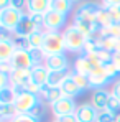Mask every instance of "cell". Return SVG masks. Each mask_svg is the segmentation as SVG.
I'll return each mask as SVG.
<instances>
[{"label":"cell","instance_id":"obj_21","mask_svg":"<svg viewBox=\"0 0 120 122\" xmlns=\"http://www.w3.org/2000/svg\"><path fill=\"white\" fill-rule=\"evenodd\" d=\"M12 84H26L31 81V69H13L10 73Z\"/></svg>","mask_w":120,"mask_h":122},{"label":"cell","instance_id":"obj_22","mask_svg":"<svg viewBox=\"0 0 120 122\" xmlns=\"http://www.w3.org/2000/svg\"><path fill=\"white\" fill-rule=\"evenodd\" d=\"M18 116V111L15 104H0V121L2 122H12Z\"/></svg>","mask_w":120,"mask_h":122},{"label":"cell","instance_id":"obj_30","mask_svg":"<svg viewBox=\"0 0 120 122\" xmlns=\"http://www.w3.org/2000/svg\"><path fill=\"white\" fill-rule=\"evenodd\" d=\"M104 69H105V73H107V76L112 79V81H117L120 76V71L117 69V66L112 63V61H109V63H105L104 64Z\"/></svg>","mask_w":120,"mask_h":122},{"label":"cell","instance_id":"obj_2","mask_svg":"<svg viewBox=\"0 0 120 122\" xmlns=\"http://www.w3.org/2000/svg\"><path fill=\"white\" fill-rule=\"evenodd\" d=\"M41 51L44 56H53V55H61L66 53V45H64V33L62 31H46L44 30V41Z\"/></svg>","mask_w":120,"mask_h":122},{"label":"cell","instance_id":"obj_35","mask_svg":"<svg viewBox=\"0 0 120 122\" xmlns=\"http://www.w3.org/2000/svg\"><path fill=\"white\" fill-rule=\"evenodd\" d=\"M13 41L17 45V50H30L28 38H25V36H13Z\"/></svg>","mask_w":120,"mask_h":122},{"label":"cell","instance_id":"obj_25","mask_svg":"<svg viewBox=\"0 0 120 122\" xmlns=\"http://www.w3.org/2000/svg\"><path fill=\"white\" fill-rule=\"evenodd\" d=\"M96 21L100 23L104 28H107V26H110L114 21L110 18V15H109V12H107V8L105 7H102V3L99 5V8H97V12H96Z\"/></svg>","mask_w":120,"mask_h":122},{"label":"cell","instance_id":"obj_19","mask_svg":"<svg viewBox=\"0 0 120 122\" xmlns=\"http://www.w3.org/2000/svg\"><path fill=\"white\" fill-rule=\"evenodd\" d=\"M17 51L13 40H0V61H10Z\"/></svg>","mask_w":120,"mask_h":122},{"label":"cell","instance_id":"obj_37","mask_svg":"<svg viewBox=\"0 0 120 122\" xmlns=\"http://www.w3.org/2000/svg\"><path fill=\"white\" fill-rule=\"evenodd\" d=\"M26 5H28V0H12V3H10V7H13L20 12H25V13H26Z\"/></svg>","mask_w":120,"mask_h":122},{"label":"cell","instance_id":"obj_1","mask_svg":"<svg viewBox=\"0 0 120 122\" xmlns=\"http://www.w3.org/2000/svg\"><path fill=\"white\" fill-rule=\"evenodd\" d=\"M64 33V45H66V53H72V55H82L84 46L87 43V36L84 33H81L79 30L71 23L67 25V28L62 31Z\"/></svg>","mask_w":120,"mask_h":122},{"label":"cell","instance_id":"obj_47","mask_svg":"<svg viewBox=\"0 0 120 122\" xmlns=\"http://www.w3.org/2000/svg\"><path fill=\"white\" fill-rule=\"evenodd\" d=\"M53 122H58V121H56V119H54V121H53Z\"/></svg>","mask_w":120,"mask_h":122},{"label":"cell","instance_id":"obj_6","mask_svg":"<svg viewBox=\"0 0 120 122\" xmlns=\"http://www.w3.org/2000/svg\"><path fill=\"white\" fill-rule=\"evenodd\" d=\"M99 8V3H94V2H86L79 5V8L74 12V17L72 20H79V21H86L89 25H92L96 21V12Z\"/></svg>","mask_w":120,"mask_h":122},{"label":"cell","instance_id":"obj_38","mask_svg":"<svg viewBox=\"0 0 120 122\" xmlns=\"http://www.w3.org/2000/svg\"><path fill=\"white\" fill-rule=\"evenodd\" d=\"M12 122H41V121L35 119V117H33V116H30V114H18V116H17Z\"/></svg>","mask_w":120,"mask_h":122},{"label":"cell","instance_id":"obj_44","mask_svg":"<svg viewBox=\"0 0 120 122\" xmlns=\"http://www.w3.org/2000/svg\"><path fill=\"white\" fill-rule=\"evenodd\" d=\"M10 3H12V0H0V10L2 8H8Z\"/></svg>","mask_w":120,"mask_h":122},{"label":"cell","instance_id":"obj_32","mask_svg":"<svg viewBox=\"0 0 120 122\" xmlns=\"http://www.w3.org/2000/svg\"><path fill=\"white\" fill-rule=\"evenodd\" d=\"M102 35H107V36H112V38L120 40V25L119 23H112L110 26H107V28L104 30Z\"/></svg>","mask_w":120,"mask_h":122},{"label":"cell","instance_id":"obj_28","mask_svg":"<svg viewBox=\"0 0 120 122\" xmlns=\"http://www.w3.org/2000/svg\"><path fill=\"white\" fill-rule=\"evenodd\" d=\"M15 92L12 87H3L0 89V104H15Z\"/></svg>","mask_w":120,"mask_h":122},{"label":"cell","instance_id":"obj_34","mask_svg":"<svg viewBox=\"0 0 120 122\" xmlns=\"http://www.w3.org/2000/svg\"><path fill=\"white\" fill-rule=\"evenodd\" d=\"M115 121H117V116H114L110 111H102V112H99L97 122H115Z\"/></svg>","mask_w":120,"mask_h":122},{"label":"cell","instance_id":"obj_10","mask_svg":"<svg viewBox=\"0 0 120 122\" xmlns=\"http://www.w3.org/2000/svg\"><path fill=\"white\" fill-rule=\"evenodd\" d=\"M44 66L49 71H71L69 69V58L66 56V53L44 58Z\"/></svg>","mask_w":120,"mask_h":122},{"label":"cell","instance_id":"obj_42","mask_svg":"<svg viewBox=\"0 0 120 122\" xmlns=\"http://www.w3.org/2000/svg\"><path fill=\"white\" fill-rule=\"evenodd\" d=\"M114 5H120V0H102V7H114Z\"/></svg>","mask_w":120,"mask_h":122},{"label":"cell","instance_id":"obj_33","mask_svg":"<svg viewBox=\"0 0 120 122\" xmlns=\"http://www.w3.org/2000/svg\"><path fill=\"white\" fill-rule=\"evenodd\" d=\"M107 12L110 15V18L114 23L120 25V5H114V7H107Z\"/></svg>","mask_w":120,"mask_h":122},{"label":"cell","instance_id":"obj_14","mask_svg":"<svg viewBox=\"0 0 120 122\" xmlns=\"http://www.w3.org/2000/svg\"><path fill=\"white\" fill-rule=\"evenodd\" d=\"M38 28H36V25L31 21V18H30V15L26 13L25 17H23V20L20 21V25L15 28V36H25V38H28L30 35H33L35 31H36Z\"/></svg>","mask_w":120,"mask_h":122},{"label":"cell","instance_id":"obj_46","mask_svg":"<svg viewBox=\"0 0 120 122\" xmlns=\"http://www.w3.org/2000/svg\"><path fill=\"white\" fill-rule=\"evenodd\" d=\"M72 2H74V3H76V2H79V0H72Z\"/></svg>","mask_w":120,"mask_h":122},{"label":"cell","instance_id":"obj_41","mask_svg":"<svg viewBox=\"0 0 120 122\" xmlns=\"http://www.w3.org/2000/svg\"><path fill=\"white\" fill-rule=\"evenodd\" d=\"M58 122H79V121H77L76 114H72V116H66V117H61V119H58Z\"/></svg>","mask_w":120,"mask_h":122},{"label":"cell","instance_id":"obj_40","mask_svg":"<svg viewBox=\"0 0 120 122\" xmlns=\"http://www.w3.org/2000/svg\"><path fill=\"white\" fill-rule=\"evenodd\" d=\"M110 94L112 96H115L117 99L120 101V79L112 82V87H110Z\"/></svg>","mask_w":120,"mask_h":122},{"label":"cell","instance_id":"obj_7","mask_svg":"<svg viewBox=\"0 0 120 122\" xmlns=\"http://www.w3.org/2000/svg\"><path fill=\"white\" fill-rule=\"evenodd\" d=\"M10 63H12L13 69H31L35 66V60H33L30 50H17Z\"/></svg>","mask_w":120,"mask_h":122},{"label":"cell","instance_id":"obj_17","mask_svg":"<svg viewBox=\"0 0 120 122\" xmlns=\"http://www.w3.org/2000/svg\"><path fill=\"white\" fill-rule=\"evenodd\" d=\"M92 69H94V66H92V63L89 61L87 56H84V55L76 56L72 71H76V73H79V74H84V76H89V74L92 73Z\"/></svg>","mask_w":120,"mask_h":122},{"label":"cell","instance_id":"obj_11","mask_svg":"<svg viewBox=\"0 0 120 122\" xmlns=\"http://www.w3.org/2000/svg\"><path fill=\"white\" fill-rule=\"evenodd\" d=\"M40 97L44 101V104H48V106L51 107L53 104H56L59 99H62L64 94H62L61 87H53V86H49V84L46 82V84H41Z\"/></svg>","mask_w":120,"mask_h":122},{"label":"cell","instance_id":"obj_26","mask_svg":"<svg viewBox=\"0 0 120 122\" xmlns=\"http://www.w3.org/2000/svg\"><path fill=\"white\" fill-rule=\"evenodd\" d=\"M97 41H99L100 46H102V48H105L107 51L115 53V51H117V45H119L120 40L112 38V36H107V35H102V36H99V38H97Z\"/></svg>","mask_w":120,"mask_h":122},{"label":"cell","instance_id":"obj_5","mask_svg":"<svg viewBox=\"0 0 120 122\" xmlns=\"http://www.w3.org/2000/svg\"><path fill=\"white\" fill-rule=\"evenodd\" d=\"M67 28V17L61 15L54 10H49L44 15V28L46 31H64Z\"/></svg>","mask_w":120,"mask_h":122},{"label":"cell","instance_id":"obj_29","mask_svg":"<svg viewBox=\"0 0 120 122\" xmlns=\"http://www.w3.org/2000/svg\"><path fill=\"white\" fill-rule=\"evenodd\" d=\"M46 111H48V109H46V106H44V101L41 99V101L38 102V104H36V106H35L28 114H30V116H33V117H35V119H38V121H43V117L46 116Z\"/></svg>","mask_w":120,"mask_h":122},{"label":"cell","instance_id":"obj_31","mask_svg":"<svg viewBox=\"0 0 120 122\" xmlns=\"http://www.w3.org/2000/svg\"><path fill=\"white\" fill-rule=\"evenodd\" d=\"M107 111H110L114 116H120V101L115 96H110L109 104H107Z\"/></svg>","mask_w":120,"mask_h":122},{"label":"cell","instance_id":"obj_4","mask_svg":"<svg viewBox=\"0 0 120 122\" xmlns=\"http://www.w3.org/2000/svg\"><path fill=\"white\" fill-rule=\"evenodd\" d=\"M25 15H26L25 12H20V10L13 8V7L2 8V10H0V26L15 31V28L20 25V21L23 20Z\"/></svg>","mask_w":120,"mask_h":122},{"label":"cell","instance_id":"obj_18","mask_svg":"<svg viewBox=\"0 0 120 122\" xmlns=\"http://www.w3.org/2000/svg\"><path fill=\"white\" fill-rule=\"evenodd\" d=\"M61 91H62L64 96H67V97H74V99H76L79 94H82L81 87L77 86V82L71 78V74H69V76L64 79V82L61 84Z\"/></svg>","mask_w":120,"mask_h":122},{"label":"cell","instance_id":"obj_45","mask_svg":"<svg viewBox=\"0 0 120 122\" xmlns=\"http://www.w3.org/2000/svg\"><path fill=\"white\" fill-rule=\"evenodd\" d=\"M115 122H120V116H117V121H115Z\"/></svg>","mask_w":120,"mask_h":122},{"label":"cell","instance_id":"obj_36","mask_svg":"<svg viewBox=\"0 0 120 122\" xmlns=\"http://www.w3.org/2000/svg\"><path fill=\"white\" fill-rule=\"evenodd\" d=\"M25 87H26V92H31V94L40 96V91H41V86H40V84L30 81V82H26V84H25Z\"/></svg>","mask_w":120,"mask_h":122},{"label":"cell","instance_id":"obj_23","mask_svg":"<svg viewBox=\"0 0 120 122\" xmlns=\"http://www.w3.org/2000/svg\"><path fill=\"white\" fill-rule=\"evenodd\" d=\"M71 74V71H49L48 76V84L53 87H61V84L64 82V79Z\"/></svg>","mask_w":120,"mask_h":122},{"label":"cell","instance_id":"obj_16","mask_svg":"<svg viewBox=\"0 0 120 122\" xmlns=\"http://www.w3.org/2000/svg\"><path fill=\"white\" fill-rule=\"evenodd\" d=\"M48 76H49V69L44 66V63H38L31 68V81L36 84H46L48 82Z\"/></svg>","mask_w":120,"mask_h":122},{"label":"cell","instance_id":"obj_13","mask_svg":"<svg viewBox=\"0 0 120 122\" xmlns=\"http://www.w3.org/2000/svg\"><path fill=\"white\" fill-rule=\"evenodd\" d=\"M110 91L107 87H102V89H94L92 91V96H91V104L99 111H107V104H109V99H110Z\"/></svg>","mask_w":120,"mask_h":122},{"label":"cell","instance_id":"obj_3","mask_svg":"<svg viewBox=\"0 0 120 122\" xmlns=\"http://www.w3.org/2000/svg\"><path fill=\"white\" fill-rule=\"evenodd\" d=\"M77 107H79V104L76 102L74 97H67V96H64V97L59 99L56 104H53V106L49 107V111H51L53 117L58 121V119H61V117H66V116H72V114H76Z\"/></svg>","mask_w":120,"mask_h":122},{"label":"cell","instance_id":"obj_9","mask_svg":"<svg viewBox=\"0 0 120 122\" xmlns=\"http://www.w3.org/2000/svg\"><path fill=\"white\" fill-rule=\"evenodd\" d=\"M89 82H91V89L94 91V89H102V87H105L109 82H114V81L107 76L104 66H96V68L92 69V73L89 74Z\"/></svg>","mask_w":120,"mask_h":122},{"label":"cell","instance_id":"obj_27","mask_svg":"<svg viewBox=\"0 0 120 122\" xmlns=\"http://www.w3.org/2000/svg\"><path fill=\"white\" fill-rule=\"evenodd\" d=\"M71 78H72L74 81L77 82V86L81 87V91H82V92H86V91H89V89H91V82H89V76H84V74H79V73H76V71H72V69H71Z\"/></svg>","mask_w":120,"mask_h":122},{"label":"cell","instance_id":"obj_12","mask_svg":"<svg viewBox=\"0 0 120 122\" xmlns=\"http://www.w3.org/2000/svg\"><path fill=\"white\" fill-rule=\"evenodd\" d=\"M76 117L79 122H97L99 111L91 102H82V104H79V107L76 111Z\"/></svg>","mask_w":120,"mask_h":122},{"label":"cell","instance_id":"obj_43","mask_svg":"<svg viewBox=\"0 0 120 122\" xmlns=\"http://www.w3.org/2000/svg\"><path fill=\"white\" fill-rule=\"evenodd\" d=\"M112 63L117 66V69L120 71V55H117V53H114V56H112Z\"/></svg>","mask_w":120,"mask_h":122},{"label":"cell","instance_id":"obj_24","mask_svg":"<svg viewBox=\"0 0 120 122\" xmlns=\"http://www.w3.org/2000/svg\"><path fill=\"white\" fill-rule=\"evenodd\" d=\"M43 41H44V30H36L33 35L28 36L30 50H41L43 48Z\"/></svg>","mask_w":120,"mask_h":122},{"label":"cell","instance_id":"obj_15","mask_svg":"<svg viewBox=\"0 0 120 122\" xmlns=\"http://www.w3.org/2000/svg\"><path fill=\"white\" fill-rule=\"evenodd\" d=\"M51 10V0H28L26 13H40L46 15Z\"/></svg>","mask_w":120,"mask_h":122},{"label":"cell","instance_id":"obj_20","mask_svg":"<svg viewBox=\"0 0 120 122\" xmlns=\"http://www.w3.org/2000/svg\"><path fill=\"white\" fill-rule=\"evenodd\" d=\"M74 8V2L72 0H51V10L58 12L61 15H69Z\"/></svg>","mask_w":120,"mask_h":122},{"label":"cell","instance_id":"obj_8","mask_svg":"<svg viewBox=\"0 0 120 122\" xmlns=\"http://www.w3.org/2000/svg\"><path fill=\"white\" fill-rule=\"evenodd\" d=\"M40 101H41L40 96L31 94V92H25V94H21L15 99V107H17L18 114H28Z\"/></svg>","mask_w":120,"mask_h":122},{"label":"cell","instance_id":"obj_39","mask_svg":"<svg viewBox=\"0 0 120 122\" xmlns=\"http://www.w3.org/2000/svg\"><path fill=\"white\" fill-rule=\"evenodd\" d=\"M13 71V66L10 61H0V73H5V74H10Z\"/></svg>","mask_w":120,"mask_h":122}]
</instances>
